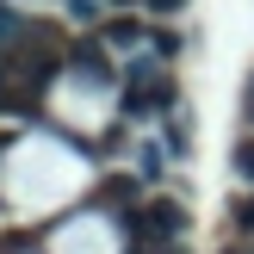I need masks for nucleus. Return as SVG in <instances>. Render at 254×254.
<instances>
[{"mask_svg":"<svg viewBox=\"0 0 254 254\" xmlns=\"http://www.w3.org/2000/svg\"><path fill=\"white\" fill-rule=\"evenodd\" d=\"M174 106V87L161 81L155 68H130V93H124V112L130 118H155V112Z\"/></svg>","mask_w":254,"mask_h":254,"instance_id":"obj_1","label":"nucleus"},{"mask_svg":"<svg viewBox=\"0 0 254 254\" xmlns=\"http://www.w3.org/2000/svg\"><path fill=\"white\" fill-rule=\"evenodd\" d=\"M143 230L155 236V242H174V236L186 230V211L174 205V198H155V205H149V217H143Z\"/></svg>","mask_w":254,"mask_h":254,"instance_id":"obj_2","label":"nucleus"},{"mask_svg":"<svg viewBox=\"0 0 254 254\" xmlns=\"http://www.w3.org/2000/svg\"><path fill=\"white\" fill-rule=\"evenodd\" d=\"M68 68L81 74V81H93V87H106V81H112V68H106V50H99V44H81V50L68 56Z\"/></svg>","mask_w":254,"mask_h":254,"instance_id":"obj_3","label":"nucleus"},{"mask_svg":"<svg viewBox=\"0 0 254 254\" xmlns=\"http://www.w3.org/2000/svg\"><path fill=\"white\" fill-rule=\"evenodd\" d=\"M230 168L242 174V180L254 186V136H242V143H236V155H230Z\"/></svg>","mask_w":254,"mask_h":254,"instance_id":"obj_4","label":"nucleus"},{"mask_svg":"<svg viewBox=\"0 0 254 254\" xmlns=\"http://www.w3.org/2000/svg\"><path fill=\"white\" fill-rule=\"evenodd\" d=\"M106 37H112V44H136V37H143V25H136V19H118Z\"/></svg>","mask_w":254,"mask_h":254,"instance_id":"obj_5","label":"nucleus"},{"mask_svg":"<svg viewBox=\"0 0 254 254\" xmlns=\"http://www.w3.org/2000/svg\"><path fill=\"white\" fill-rule=\"evenodd\" d=\"M236 223H242V230H254V198H242V211H236Z\"/></svg>","mask_w":254,"mask_h":254,"instance_id":"obj_6","label":"nucleus"},{"mask_svg":"<svg viewBox=\"0 0 254 254\" xmlns=\"http://www.w3.org/2000/svg\"><path fill=\"white\" fill-rule=\"evenodd\" d=\"M186 0H149V12H180Z\"/></svg>","mask_w":254,"mask_h":254,"instance_id":"obj_7","label":"nucleus"},{"mask_svg":"<svg viewBox=\"0 0 254 254\" xmlns=\"http://www.w3.org/2000/svg\"><path fill=\"white\" fill-rule=\"evenodd\" d=\"M161 254H186V248H161Z\"/></svg>","mask_w":254,"mask_h":254,"instance_id":"obj_8","label":"nucleus"},{"mask_svg":"<svg viewBox=\"0 0 254 254\" xmlns=\"http://www.w3.org/2000/svg\"><path fill=\"white\" fill-rule=\"evenodd\" d=\"M0 149H6V136H0Z\"/></svg>","mask_w":254,"mask_h":254,"instance_id":"obj_9","label":"nucleus"}]
</instances>
